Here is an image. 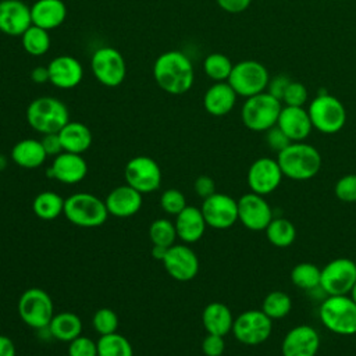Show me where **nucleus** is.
Here are the masks:
<instances>
[{
	"mask_svg": "<svg viewBox=\"0 0 356 356\" xmlns=\"http://www.w3.org/2000/svg\"><path fill=\"white\" fill-rule=\"evenodd\" d=\"M153 75L160 89L170 95H182L188 92L195 81V71L191 60L178 50L161 53L154 61Z\"/></svg>",
	"mask_w": 356,
	"mask_h": 356,
	"instance_id": "nucleus-1",
	"label": "nucleus"
},
{
	"mask_svg": "<svg viewBox=\"0 0 356 356\" xmlns=\"http://www.w3.org/2000/svg\"><path fill=\"white\" fill-rule=\"evenodd\" d=\"M282 175L293 181H307L316 177L323 160L320 152L305 142H291L277 156Z\"/></svg>",
	"mask_w": 356,
	"mask_h": 356,
	"instance_id": "nucleus-2",
	"label": "nucleus"
},
{
	"mask_svg": "<svg viewBox=\"0 0 356 356\" xmlns=\"http://www.w3.org/2000/svg\"><path fill=\"white\" fill-rule=\"evenodd\" d=\"M26 121L33 131L42 135L57 134L70 121V113L60 99L40 96L28 104Z\"/></svg>",
	"mask_w": 356,
	"mask_h": 356,
	"instance_id": "nucleus-3",
	"label": "nucleus"
},
{
	"mask_svg": "<svg viewBox=\"0 0 356 356\" xmlns=\"http://www.w3.org/2000/svg\"><path fill=\"white\" fill-rule=\"evenodd\" d=\"M323 325L337 335L356 334V302L348 295L327 296L318 310Z\"/></svg>",
	"mask_w": 356,
	"mask_h": 356,
	"instance_id": "nucleus-4",
	"label": "nucleus"
},
{
	"mask_svg": "<svg viewBox=\"0 0 356 356\" xmlns=\"http://www.w3.org/2000/svg\"><path fill=\"white\" fill-rule=\"evenodd\" d=\"M65 218L74 225L83 228L100 227L110 216L104 200L88 192H76L64 202Z\"/></svg>",
	"mask_w": 356,
	"mask_h": 356,
	"instance_id": "nucleus-5",
	"label": "nucleus"
},
{
	"mask_svg": "<svg viewBox=\"0 0 356 356\" xmlns=\"http://www.w3.org/2000/svg\"><path fill=\"white\" fill-rule=\"evenodd\" d=\"M281 110L282 102L264 90L254 96L246 97L241 110V118L248 129L254 132H266L271 127L277 125Z\"/></svg>",
	"mask_w": 356,
	"mask_h": 356,
	"instance_id": "nucleus-6",
	"label": "nucleus"
},
{
	"mask_svg": "<svg viewBox=\"0 0 356 356\" xmlns=\"http://www.w3.org/2000/svg\"><path fill=\"white\" fill-rule=\"evenodd\" d=\"M307 111L313 128L321 134H337L346 122V110L342 102L323 90L312 100Z\"/></svg>",
	"mask_w": 356,
	"mask_h": 356,
	"instance_id": "nucleus-7",
	"label": "nucleus"
},
{
	"mask_svg": "<svg viewBox=\"0 0 356 356\" xmlns=\"http://www.w3.org/2000/svg\"><path fill=\"white\" fill-rule=\"evenodd\" d=\"M270 74L267 68L256 60H243L234 64L228 83L238 96L250 97L267 89Z\"/></svg>",
	"mask_w": 356,
	"mask_h": 356,
	"instance_id": "nucleus-8",
	"label": "nucleus"
},
{
	"mask_svg": "<svg viewBox=\"0 0 356 356\" xmlns=\"http://www.w3.org/2000/svg\"><path fill=\"white\" fill-rule=\"evenodd\" d=\"M18 314L32 328H46L54 316L50 295L40 288H29L18 299Z\"/></svg>",
	"mask_w": 356,
	"mask_h": 356,
	"instance_id": "nucleus-9",
	"label": "nucleus"
},
{
	"mask_svg": "<svg viewBox=\"0 0 356 356\" xmlns=\"http://www.w3.org/2000/svg\"><path fill=\"white\" fill-rule=\"evenodd\" d=\"M271 331L273 320L263 310H246L234 318L232 334L243 345H260L270 338Z\"/></svg>",
	"mask_w": 356,
	"mask_h": 356,
	"instance_id": "nucleus-10",
	"label": "nucleus"
},
{
	"mask_svg": "<svg viewBox=\"0 0 356 356\" xmlns=\"http://www.w3.org/2000/svg\"><path fill=\"white\" fill-rule=\"evenodd\" d=\"M356 282V266L352 259L338 257L321 268L320 289L328 296L348 295Z\"/></svg>",
	"mask_w": 356,
	"mask_h": 356,
	"instance_id": "nucleus-11",
	"label": "nucleus"
},
{
	"mask_svg": "<svg viewBox=\"0 0 356 356\" xmlns=\"http://www.w3.org/2000/svg\"><path fill=\"white\" fill-rule=\"evenodd\" d=\"M90 68L95 78L108 88L122 83L127 75V65L122 54L110 46L100 47L92 54Z\"/></svg>",
	"mask_w": 356,
	"mask_h": 356,
	"instance_id": "nucleus-12",
	"label": "nucleus"
},
{
	"mask_svg": "<svg viewBox=\"0 0 356 356\" xmlns=\"http://www.w3.org/2000/svg\"><path fill=\"white\" fill-rule=\"evenodd\" d=\"M125 182L142 195L154 192L161 184V168L149 156L132 157L124 170Z\"/></svg>",
	"mask_w": 356,
	"mask_h": 356,
	"instance_id": "nucleus-13",
	"label": "nucleus"
},
{
	"mask_svg": "<svg viewBox=\"0 0 356 356\" xmlns=\"http://www.w3.org/2000/svg\"><path fill=\"white\" fill-rule=\"evenodd\" d=\"M202 214L207 227L216 229L231 228L238 221V200L225 193H213L203 199Z\"/></svg>",
	"mask_w": 356,
	"mask_h": 356,
	"instance_id": "nucleus-14",
	"label": "nucleus"
},
{
	"mask_svg": "<svg viewBox=\"0 0 356 356\" xmlns=\"http://www.w3.org/2000/svg\"><path fill=\"white\" fill-rule=\"evenodd\" d=\"M273 217V210L264 196L249 192L238 199V221L245 228L264 231Z\"/></svg>",
	"mask_w": 356,
	"mask_h": 356,
	"instance_id": "nucleus-15",
	"label": "nucleus"
},
{
	"mask_svg": "<svg viewBox=\"0 0 356 356\" xmlns=\"http://www.w3.org/2000/svg\"><path fill=\"white\" fill-rule=\"evenodd\" d=\"M282 171L278 161L270 157L254 160L248 170V185L253 193L266 196L273 193L282 181Z\"/></svg>",
	"mask_w": 356,
	"mask_h": 356,
	"instance_id": "nucleus-16",
	"label": "nucleus"
},
{
	"mask_svg": "<svg viewBox=\"0 0 356 356\" xmlns=\"http://www.w3.org/2000/svg\"><path fill=\"white\" fill-rule=\"evenodd\" d=\"M163 266L177 281H191L199 273V259L186 243H174L168 248Z\"/></svg>",
	"mask_w": 356,
	"mask_h": 356,
	"instance_id": "nucleus-17",
	"label": "nucleus"
},
{
	"mask_svg": "<svg viewBox=\"0 0 356 356\" xmlns=\"http://www.w3.org/2000/svg\"><path fill=\"white\" fill-rule=\"evenodd\" d=\"M320 348L318 332L307 324L293 327L281 343L282 356H316Z\"/></svg>",
	"mask_w": 356,
	"mask_h": 356,
	"instance_id": "nucleus-18",
	"label": "nucleus"
},
{
	"mask_svg": "<svg viewBox=\"0 0 356 356\" xmlns=\"http://www.w3.org/2000/svg\"><path fill=\"white\" fill-rule=\"evenodd\" d=\"M88 174V164L82 154L61 152L47 168V177L61 184L72 185L81 182Z\"/></svg>",
	"mask_w": 356,
	"mask_h": 356,
	"instance_id": "nucleus-19",
	"label": "nucleus"
},
{
	"mask_svg": "<svg viewBox=\"0 0 356 356\" xmlns=\"http://www.w3.org/2000/svg\"><path fill=\"white\" fill-rule=\"evenodd\" d=\"M32 25L31 7L22 0H0V32L21 36Z\"/></svg>",
	"mask_w": 356,
	"mask_h": 356,
	"instance_id": "nucleus-20",
	"label": "nucleus"
},
{
	"mask_svg": "<svg viewBox=\"0 0 356 356\" xmlns=\"http://www.w3.org/2000/svg\"><path fill=\"white\" fill-rule=\"evenodd\" d=\"M277 125L291 139V142H303L312 132V120L303 106H284Z\"/></svg>",
	"mask_w": 356,
	"mask_h": 356,
	"instance_id": "nucleus-21",
	"label": "nucleus"
},
{
	"mask_svg": "<svg viewBox=\"0 0 356 356\" xmlns=\"http://www.w3.org/2000/svg\"><path fill=\"white\" fill-rule=\"evenodd\" d=\"M142 193L128 184L110 191L104 200L108 214L118 218H127L136 214L142 207Z\"/></svg>",
	"mask_w": 356,
	"mask_h": 356,
	"instance_id": "nucleus-22",
	"label": "nucleus"
},
{
	"mask_svg": "<svg viewBox=\"0 0 356 356\" xmlns=\"http://www.w3.org/2000/svg\"><path fill=\"white\" fill-rule=\"evenodd\" d=\"M49 75L54 86L60 89H71L79 85L83 76V68L81 63L68 54H63L58 57H54L49 65Z\"/></svg>",
	"mask_w": 356,
	"mask_h": 356,
	"instance_id": "nucleus-23",
	"label": "nucleus"
},
{
	"mask_svg": "<svg viewBox=\"0 0 356 356\" xmlns=\"http://www.w3.org/2000/svg\"><path fill=\"white\" fill-rule=\"evenodd\" d=\"M177 236L184 243L197 242L206 231V220L202 214V210L195 206H186L181 213L175 216L174 221Z\"/></svg>",
	"mask_w": 356,
	"mask_h": 356,
	"instance_id": "nucleus-24",
	"label": "nucleus"
},
{
	"mask_svg": "<svg viewBox=\"0 0 356 356\" xmlns=\"http://www.w3.org/2000/svg\"><path fill=\"white\" fill-rule=\"evenodd\" d=\"M67 17V7L61 0H36L31 6L32 25L51 31L58 28Z\"/></svg>",
	"mask_w": 356,
	"mask_h": 356,
	"instance_id": "nucleus-25",
	"label": "nucleus"
},
{
	"mask_svg": "<svg viewBox=\"0 0 356 356\" xmlns=\"http://www.w3.org/2000/svg\"><path fill=\"white\" fill-rule=\"evenodd\" d=\"M236 93L232 86L225 82H214L203 96L206 111L214 117L227 115L236 103Z\"/></svg>",
	"mask_w": 356,
	"mask_h": 356,
	"instance_id": "nucleus-26",
	"label": "nucleus"
},
{
	"mask_svg": "<svg viewBox=\"0 0 356 356\" xmlns=\"http://www.w3.org/2000/svg\"><path fill=\"white\" fill-rule=\"evenodd\" d=\"M202 323L207 334L225 337L232 331L234 316L225 303L211 302L202 312Z\"/></svg>",
	"mask_w": 356,
	"mask_h": 356,
	"instance_id": "nucleus-27",
	"label": "nucleus"
},
{
	"mask_svg": "<svg viewBox=\"0 0 356 356\" xmlns=\"http://www.w3.org/2000/svg\"><path fill=\"white\" fill-rule=\"evenodd\" d=\"M58 136L64 152L82 154L92 145V132L90 129L79 121H68L60 131Z\"/></svg>",
	"mask_w": 356,
	"mask_h": 356,
	"instance_id": "nucleus-28",
	"label": "nucleus"
},
{
	"mask_svg": "<svg viewBox=\"0 0 356 356\" xmlns=\"http://www.w3.org/2000/svg\"><path fill=\"white\" fill-rule=\"evenodd\" d=\"M10 156L17 165L28 170L40 167L47 159V154L42 146V142L32 138L18 140L13 146Z\"/></svg>",
	"mask_w": 356,
	"mask_h": 356,
	"instance_id": "nucleus-29",
	"label": "nucleus"
},
{
	"mask_svg": "<svg viewBox=\"0 0 356 356\" xmlns=\"http://www.w3.org/2000/svg\"><path fill=\"white\" fill-rule=\"evenodd\" d=\"M50 334L61 342H71L76 337L82 335V321L71 312H63L53 316L47 325Z\"/></svg>",
	"mask_w": 356,
	"mask_h": 356,
	"instance_id": "nucleus-30",
	"label": "nucleus"
},
{
	"mask_svg": "<svg viewBox=\"0 0 356 356\" xmlns=\"http://www.w3.org/2000/svg\"><path fill=\"white\" fill-rule=\"evenodd\" d=\"M64 202L57 192L43 191L33 197L32 210L36 217L44 221H51L64 213Z\"/></svg>",
	"mask_w": 356,
	"mask_h": 356,
	"instance_id": "nucleus-31",
	"label": "nucleus"
},
{
	"mask_svg": "<svg viewBox=\"0 0 356 356\" xmlns=\"http://www.w3.org/2000/svg\"><path fill=\"white\" fill-rule=\"evenodd\" d=\"M264 231L268 242L277 248H286L292 245L296 238L295 225L284 217H273Z\"/></svg>",
	"mask_w": 356,
	"mask_h": 356,
	"instance_id": "nucleus-32",
	"label": "nucleus"
},
{
	"mask_svg": "<svg viewBox=\"0 0 356 356\" xmlns=\"http://www.w3.org/2000/svg\"><path fill=\"white\" fill-rule=\"evenodd\" d=\"M97 356H134V349L128 338L118 332L100 335L96 341Z\"/></svg>",
	"mask_w": 356,
	"mask_h": 356,
	"instance_id": "nucleus-33",
	"label": "nucleus"
},
{
	"mask_svg": "<svg viewBox=\"0 0 356 356\" xmlns=\"http://www.w3.org/2000/svg\"><path fill=\"white\" fill-rule=\"evenodd\" d=\"M321 270L309 261H303L296 264L291 271L292 284L303 291H312L320 288Z\"/></svg>",
	"mask_w": 356,
	"mask_h": 356,
	"instance_id": "nucleus-34",
	"label": "nucleus"
},
{
	"mask_svg": "<svg viewBox=\"0 0 356 356\" xmlns=\"http://www.w3.org/2000/svg\"><path fill=\"white\" fill-rule=\"evenodd\" d=\"M21 43L24 50L31 56H42L47 53L50 49V35L49 31L39 28L36 25H31L22 35Z\"/></svg>",
	"mask_w": 356,
	"mask_h": 356,
	"instance_id": "nucleus-35",
	"label": "nucleus"
},
{
	"mask_svg": "<svg viewBox=\"0 0 356 356\" xmlns=\"http://www.w3.org/2000/svg\"><path fill=\"white\" fill-rule=\"evenodd\" d=\"M292 309V300L288 293L282 291H273L267 293L261 303V310L271 320L284 318Z\"/></svg>",
	"mask_w": 356,
	"mask_h": 356,
	"instance_id": "nucleus-36",
	"label": "nucleus"
},
{
	"mask_svg": "<svg viewBox=\"0 0 356 356\" xmlns=\"http://www.w3.org/2000/svg\"><path fill=\"white\" fill-rule=\"evenodd\" d=\"M234 64L222 53H210L203 61V70L206 75L214 82L228 81Z\"/></svg>",
	"mask_w": 356,
	"mask_h": 356,
	"instance_id": "nucleus-37",
	"label": "nucleus"
},
{
	"mask_svg": "<svg viewBox=\"0 0 356 356\" xmlns=\"http://www.w3.org/2000/svg\"><path fill=\"white\" fill-rule=\"evenodd\" d=\"M149 238L152 245L170 248L177 241V229L171 220L157 218L149 227Z\"/></svg>",
	"mask_w": 356,
	"mask_h": 356,
	"instance_id": "nucleus-38",
	"label": "nucleus"
},
{
	"mask_svg": "<svg viewBox=\"0 0 356 356\" xmlns=\"http://www.w3.org/2000/svg\"><path fill=\"white\" fill-rule=\"evenodd\" d=\"M118 316L113 309L102 307L97 309L92 317V325L100 335H107L117 332L118 328Z\"/></svg>",
	"mask_w": 356,
	"mask_h": 356,
	"instance_id": "nucleus-39",
	"label": "nucleus"
},
{
	"mask_svg": "<svg viewBox=\"0 0 356 356\" xmlns=\"http://www.w3.org/2000/svg\"><path fill=\"white\" fill-rule=\"evenodd\" d=\"M186 199L179 189H165L160 196V207L171 216H177L186 207Z\"/></svg>",
	"mask_w": 356,
	"mask_h": 356,
	"instance_id": "nucleus-40",
	"label": "nucleus"
},
{
	"mask_svg": "<svg viewBox=\"0 0 356 356\" xmlns=\"http://www.w3.org/2000/svg\"><path fill=\"white\" fill-rule=\"evenodd\" d=\"M335 196L345 203L356 202V174H346L341 177L334 186Z\"/></svg>",
	"mask_w": 356,
	"mask_h": 356,
	"instance_id": "nucleus-41",
	"label": "nucleus"
},
{
	"mask_svg": "<svg viewBox=\"0 0 356 356\" xmlns=\"http://www.w3.org/2000/svg\"><path fill=\"white\" fill-rule=\"evenodd\" d=\"M68 356H97V343L89 337L79 335L68 342Z\"/></svg>",
	"mask_w": 356,
	"mask_h": 356,
	"instance_id": "nucleus-42",
	"label": "nucleus"
},
{
	"mask_svg": "<svg viewBox=\"0 0 356 356\" xmlns=\"http://www.w3.org/2000/svg\"><path fill=\"white\" fill-rule=\"evenodd\" d=\"M307 96L309 93L303 83L291 81L281 102L285 106H303L307 102Z\"/></svg>",
	"mask_w": 356,
	"mask_h": 356,
	"instance_id": "nucleus-43",
	"label": "nucleus"
},
{
	"mask_svg": "<svg viewBox=\"0 0 356 356\" xmlns=\"http://www.w3.org/2000/svg\"><path fill=\"white\" fill-rule=\"evenodd\" d=\"M266 143L268 145V147L271 150L277 152V154H278L281 150H284L291 143V139L281 131V128L278 125H274L266 131Z\"/></svg>",
	"mask_w": 356,
	"mask_h": 356,
	"instance_id": "nucleus-44",
	"label": "nucleus"
},
{
	"mask_svg": "<svg viewBox=\"0 0 356 356\" xmlns=\"http://www.w3.org/2000/svg\"><path fill=\"white\" fill-rule=\"evenodd\" d=\"M225 350L224 337L216 334H207L202 341V352L206 356H221Z\"/></svg>",
	"mask_w": 356,
	"mask_h": 356,
	"instance_id": "nucleus-45",
	"label": "nucleus"
},
{
	"mask_svg": "<svg viewBox=\"0 0 356 356\" xmlns=\"http://www.w3.org/2000/svg\"><path fill=\"white\" fill-rule=\"evenodd\" d=\"M289 82H291L289 76H286V75H284V74L275 75V76L270 78L266 90H267L270 95H273L274 97H277L278 100H282V96H284V93H285V90H286V88H288V85H289Z\"/></svg>",
	"mask_w": 356,
	"mask_h": 356,
	"instance_id": "nucleus-46",
	"label": "nucleus"
},
{
	"mask_svg": "<svg viewBox=\"0 0 356 356\" xmlns=\"http://www.w3.org/2000/svg\"><path fill=\"white\" fill-rule=\"evenodd\" d=\"M193 189L197 193V196H200L202 199H206V197L211 196L213 193H216V182L209 175H199L195 179Z\"/></svg>",
	"mask_w": 356,
	"mask_h": 356,
	"instance_id": "nucleus-47",
	"label": "nucleus"
},
{
	"mask_svg": "<svg viewBox=\"0 0 356 356\" xmlns=\"http://www.w3.org/2000/svg\"><path fill=\"white\" fill-rule=\"evenodd\" d=\"M40 142H42V146H43L47 157L49 156H54L56 157L57 154L64 152L63 146H61V140H60L58 132L57 134H46V135H43Z\"/></svg>",
	"mask_w": 356,
	"mask_h": 356,
	"instance_id": "nucleus-48",
	"label": "nucleus"
},
{
	"mask_svg": "<svg viewBox=\"0 0 356 356\" xmlns=\"http://www.w3.org/2000/svg\"><path fill=\"white\" fill-rule=\"evenodd\" d=\"M216 1L220 6V8H222L229 14H239L245 11L252 3V0H216Z\"/></svg>",
	"mask_w": 356,
	"mask_h": 356,
	"instance_id": "nucleus-49",
	"label": "nucleus"
},
{
	"mask_svg": "<svg viewBox=\"0 0 356 356\" xmlns=\"http://www.w3.org/2000/svg\"><path fill=\"white\" fill-rule=\"evenodd\" d=\"M0 356H17V349L13 339L1 334H0Z\"/></svg>",
	"mask_w": 356,
	"mask_h": 356,
	"instance_id": "nucleus-50",
	"label": "nucleus"
},
{
	"mask_svg": "<svg viewBox=\"0 0 356 356\" xmlns=\"http://www.w3.org/2000/svg\"><path fill=\"white\" fill-rule=\"evenodd\" d=\"M31 78L35 83H44V82H49L50 79V75H49V68L47 65L43 67V65H39V67H35L31 72Z\"/></svg>",
	"mask_w": 356,
	"mask_h": 356,
	"instance_id": "nucleus-51",
	"label": "nucleus"
},
{
	"mask_svg": "<svg viewBox=\"0 0 356 356\" xmlns=\"http://www.w3.org/2000/svg\"><path fill=\"white\" fill-rule=\"evenodd\" d=\"M168 248H164V246H159V245H152V257L159 260V261H163V259L165 257V253H167Z\"/></svg>",
	"mask_w": 356,
	"mask_h": 356,
	"instance_id": "nucleus-52",
	"label": "nucleus"
},
{
	"mask_svg": "<svg viewBox=\"0 0 356 356\" xmlns=\"http://www.w3.org/2000/svg\"><path fill=\"white\" fill-rule=\"evenodd\" d=\"M6 165H7V160H6V157L3 154H0V171L3 168H6Z\"/></svg>",
	"mask_w": 356,
	"mask_h": 356,
	"instance_id": "nucleus-53",
	"label": "nucleus"
},
{
	"mask_svg": "<svg viewBox=\"0 0 356 356\" xmlns=\"http://www.w3.org/2000/svg\"><path fill=\"white\" fill-rule=\"evenodd\" d=\"M349 296L356 302V282H355V285H353V288H352V291L349 292Z\"/></svg>",
	"mask_w": 356,
	"mask_h": 356,
	"instance_id": "nucleus-54",
	"label": "nucleus"
},
{
	"mask_svg": "<svg viewBox=\"0 0 356 356\" xmlns=\"http://www.w3.org/2000/svg\"><path fill=\"white\" fill-rule=\"evenodd\" d=\"M353 261H355V266H356V259H355V260H353Z\"/></svg>",
	"mask_w": 356,
	"mask_h": 356,
	"instance_id": "nucleus-55",
	"label": "nucleus"
}]
</instances>
